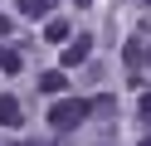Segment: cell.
Listing matches in <instances>:
<instances>
[{"instance_id":"cell-5","label":"cell","mask_w":151,"mask_h":146,"mask_svg":"<svg viewBox=\"0 0 151 146\" xmlns=\"http://www.w3.org/2000/svg\"><path fill=\"white\" fill-rule=\"evenodd\" d=\"M39 88L44 93H63V88H68V73H63V68H49V73L39 78Z\"/></svg>"},{"instance_id":"cell-2","label":"cell","mask_w":151,"mask_h":146,"mask_svg":"<svg viewBox=\"0 0 151 146\" xmlns=\"http://www.w3.org/2000/svg\"><path fill=\"white\" fill-rule=\"evenodd\" d=\"M0 127H24V107H20V97L15 93H0Z\"/></svg>"},{"instance_id":"cell-4","label":"cell","mask_w":151,"mask_h":146,"mask_svg":"<svg viewBox=\"0 0 151 146\" xmlns=\"http://www.w3.org/2000/svg\"><path fill=\"white\" fill-rule=\"evenodd\" d=\"M15 10H20L24 19H49V10H54V0H15Z\"/></svg>"},{"instance_id":"cell-11","label":"cell","mask_w":151,"mask_h":146,"mask_svg":"<svg viewBox=\"0 0 151 146\" xmlns=\"http://www.w3.org/2000/svg\"><path fill=\"white\" fill-rule=\"evenodd\" d=\"M24 146H49V141H24Z\"/></svg>"},{"instance_id":"cell-12","label":"cell","mask_w":151,"mask_h":146,"mask_svg":"<svg viewBox=\"0 0 151 146\" xmlns=\"http://www.w3.org/2000/svg\"><path fill=\"white\" fill-rule=\"evenodd\" d=\"M73 5H93V0H73Z\"/></svg>"},{"instance_id":"cell-10","label":"cell","mask_w":151,"mask_h":146,"mask_svg":"<svg viewBox=\"0 0 151 146\" xmlns=\"http://www.w3.org/2000/svg\"><path fill=\"white\" fill-rule=\"evenodd\" d=\"M0 34H10V15H0Z\"/></svg>"},{"instance_id":"cell-9","label":"cell","mask_w":151,"mask_h":146,"mask_svg":"<svg viewBox=\"0 0 151 146\" xmlns=\"http://www.w3.org/2000/svg\"><path fill=\"white\" fill-rule=\"evenodd\" d=\"M137 117H141V132L151 136V93H141V107H137Z\"/></svg>"},{"instance_id":"cell-6","label":"cell","mask_w":151,"mask_h":146,"mask_svg":"<svg viewBox=\"0 0 151 146\" xmlns=\"http://www.w3.org/2000/svg\"><path fill=\"white\" fill-rule=\"evenodd\" d=\"M122 58H127V68H141V63H146V49H141V39H127V49H122Z\"/></svg>"},{"instance_id":"cell-13","label":"cell","mask_w":151,"mask_h":146,"mask_svg":"<svg viewBox=\"0 0 151 146\" xmlns=\"http://www.w3.org/2000/svg\"><path fill=\"white\" fill-rule=\"evenodd\" d=\"M141 146H151V136H141Z\"/></svg>"},{"instance_id":"cell-7","label":"cell","mask_w":151,"mask_h":146,"mask_svg":"<svg viewBox=\"0 0 151 146\" xmlns=\"http://www.w3.org/2000/svg\"><path fill=\"white\" fill-rule=\"evenodd\" d=\"M44 34H49L54 44H63V49H68V19H59V15H54L49 24H44Z\"/></svg>"},{"instance_id":"cell-3","label":"cell","mask_w":151,"mask_h":146,"mask_svg":"<svg viewBox=\"0 0 151 146\" xmlns=\"http://www.w3.org/2000/svg\"><path fill=\"white\" fill-rule=\"evenodd\" d=\"M88 54H93V39H88V34H73V44L63 49V73L78 68V63H88Z\"/></svg>"},{"instance_id":"cell-1","label":"cell","mask_w":151,"mask_h":146,"mask_svg":"<svg viewBox=\"0 0 151 146\" xmlns=\"http://www.w3.org/2000/svg\"><path fill=\"white\" fill-rule=\"evenodd\" d=\"M88 112H93V102H83V97H59L49 107V127L54 132H78L88 122Z\"/></svg>"},{"instance_id":"cell-8","label":"cell","mask_w":151,"mask_h":146,"mask_svg":"<svg viewBox=\"0 0 151 146\" xmlns=\"http://www.w3.org/2000/svg\"><path fill=\"white\" fill-rule=\"evenodd\" d=\"M20 68H24L20 49H0V73H20Z\"/></svg>"}]
</instances>
